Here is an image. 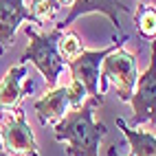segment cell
<instances>
[{"mask_svg": "<svg viewBox=\"0 0 156 156\" xmlns=\"http://www.w3.org/2000/svg\"><path fill=\"white\" fill-rule=\"evenodd\" d=\"M103 101L86 97L84 103L66 112L55 123V139L66 143V156H99V143L106 136V126L92 119Z\"/></svg>", "mask_w": 156, "mask_h": 156, "instance_id": "1", "label": "cell"}, {"mask_svg": "<svg viewBox=\"0 0 156 156\" xmlns=\"http://www.w3.org/2000/svg\"><path fill=\"white\" fill-rule=\"evenodd\" d=\"M24 33L29 37V46L24 48L22 57H20V64H27L31 62L46 81V88L53 90L57 84L59 73L64 70V59L57 53V40L62 35V31L53 29L48 33H37L33 27H24Z\"/></svg>", "mask_w": 156, "mask_h": 156, "instance_id": "2", "label": "cell"}, {"mask_svg": "<svg viewBox=\"0 0 156 156\" xmlns=\"http://www.w3.org/2000/svg\"><path fill=\"white\" fill-rule=\"evenodd\" d=\"M136 79H139L136 55L121 46V48L112 51L110 55L103 57L101 68H99L97 90H99V95L103 97L106 90L110 86H114V88H117V97L121 101H130L132 90H134V86H136Z\"/></svg>", "mask_w": 156, "mask_h": 156, "instance_id": "3", "label": "cell"}, {"mask_svg": "<svg viewBox=\"0 0 156 156\" xmlns=\"http://www.w3.org/2000/svg\"><path fill=\"white\" fill-rule=\"evenodd\" d=\"M0 141L9 156H40L35 134L24 117L22 106H13L11 112L0 114Z\"/></svg>", "mask_w": 156, "mask_h": 156, "instance_id": "4", "label": "cell"}, {"mask_svg": "<svg viewBox=\"0 0 156 156\" xmlns=\"http://www.w3.org/2000/svg\"><path fill=\"white\" fill-rule=\"evenodd\" d=\"M126 42H128V35H119V40L114 37V42L110 46H106V48H99V51H81L75 59L66 62L68 68H70V73H73V79L79 81V84L86 88V95L88 97H95V99L103 101V97L99 95V90H97L101 62H103L106 55H110L112 51L121 48Z\"/></svg>", "mask_w": 156, "mask_h": 156, "instance_id": "5", "label": "cell"}, {"mask_svg": "<svg viewBox=\"0 0 156 156\" xmlns=\"http://www.w3.org/2000/svg\"><path fill=\"white\" fill-rule=\"evenodd\" d=\"M132 106V126H141V123H152L156 119V62H154V44H152V64L145 68L143 75L136 79V90H132L130 97Z\"/></svg>", "mask_w": 156, "mask_h": 156, "instance_id": "6", "label": "cell"}, {"mask_svg": "<svg viewBox=\"0 0 156 156\" xmlns=\"http://www.w3.org/2000/svg\"><path fill=\"white\" fill-rule=\"evenodd\" d=\"M86 13H103V16H108L114 31H117L119 35H123L121 22H119V13H132V9L126 7V2H121V0H75L73 7L68 9V16L64 18V22L55 24V29L64 31V29H68L73 22H75L77 18L86 16Z\"/></svg>", "mask_w": 156, "mask_h": 156, "instance_id": "7", "label": "cell"}, {"mask_svg": "<svg viewBox=\"0 0 156 156\" xmlns=\"http://www.w3.org/2000/svg\"><path fill=\"white\" fill-rule=\"evenodd\" d=\"M22 22L37 24L24 0H0V55L16 42V31Z\"/></svg>", "mask_w": 156, "mask_h": 156, "instance_id": "8", "label": "cell"}, {"mask_svg": "<svg viewBox=\"0 0 156 156\" xmlns=\"http://www.w3.org/2000/svg\"><path fill=\"white\" fill-rule=\"evenodd\" d=\"M33 90H35V84L27 77V64L9 68L5 79L0 81V112L18 106V101L31 95Z\"/></svg>", "mask_w": 156, "mask_h": 156, "instance_id": "9", "label": "cell"}, {"mask_svg": "<svg viewBox=\"0 0 156 156\" xmlns=\"http://www.w3.org/2000/svg\"><path fill=\"white\" fill-rule=\"evenodd\" d=\"M33 108H35L37 119H40V123H42V126H46V123H53V121H59V119L68 112V108H70L68 88H66V86H59V88L48 90L42 99L35 101Z\"/></svg>", "mask_w": 156, "mask_h": 156, "instance_id": "10", "label": "cell"}, {"mask_svg": "<svg viewBox=\"0 0 156 156\" xmlns=\"http://www.w3.org/2000/svg\"><path fill=\"white\" fill-rule=\"evenodd\" d=\"M117 128L123 132L128 145H130V156H156V136L154 132H141L130 128L126 119L117 117Z\"/></svg>", "mask_w": 156, "mask_h": 156, "instance_id": "11", "label": "cell"}, {"mask_svg": "<svg viewBox=\"0 0 156 156\" xmlns=\"http://www.w3.org/2000/svg\"><path fill=\"white\" fill-rule=\"evenodd\" d=\"M134 22H136V31L143 40H152L156 37V9L141 5L136 11H134Z\"/></svg>", "mask_w": 156, "mask_h": 156, "instance_id": "12", "label": "cell"}, {"mask_svg": "<svg viewBox=\"0 0 156 156\" xmlns=\"http://www.w3.org/2000/svg\"><path fill=\"white\" fill-rule=\"evenodd\" d=\"M29 11L35 18V22L42 27L46 22H53V20L57 18V13L62 11V7L57 5V0H33Z\"/></svg>", "mask_w": 156, "mask_h": 156, "instance_id": "13", "label": "cell"}, {"mask_svg": "<svg viewBox=\"0 0 156 156\" xmlns=\"http://www.w3.org/2000/svg\"><path fill=\"white\" fill-rule=\"evenodd\" d=\"M81 51H86L84 44H81V40L77 33H73V31H66V33H62L59 40H57V53L62 55V59H64V64L70 59H75Z\"/></svg>", "mask_w": 156, "mask_h": 156, "instance_id": "14", "label": "cell"}, {"mask_svg": "<svg viewBox=\"0 0 156 156\" xmlns=\"http://www.w3.org/2000/svg\"><path fill=\"white\" fill-rule=\"evenodd\" d=\"M68 88V95H70V106L73 108H77V106H81V103H84V99L88 97L86 95V88L79 84V81H75L73 79L70 81V86H66Z\"/></svg>", "mask_w": 156, "mask_h": 156, "instance_id": "15", "label": "cell"}, {"mask_svg": "<svg viewBox=\"0 0 156 156\" xmlns=\"http://www.w3.org/2000/svg\"><path fill=\"white\" fill-rule=\"evenodd\" d=\"M73 2H75V0H57V5H59L62 9H70Z\"/></svg>", "mask_w": 156, "mask_h": 156, "instance_id": "16", "label": "cell"}, {"mask_svg": "<svg viewBox=\"0 0 156 156\" xmlns=\"http://www.w3.org/2000/svg\"><path fill=\"white\" fill-rule=\"evenodd\" d=\"M108 156H121L119 150H117V145H110V147H108Z\"/></svg>", "mask_w": 156, "mask_h": 156, "instance_id": "17", "label": "cell"}, {"mask_svg": "<svg viewBox=\"0 0 156 156\" xmlns=\"http://www.w3.org/2000/svg\"><path fill=\"white\" fill-rule=\"evenodd\" d=\"M156 0H141V5H147V7H154Z\"/></svg>", "mask_w": 156, "mask_h": 156, "instance_id": "18", "label": "cell"}, {"mask_svg": "<svg viewBox=\"0 0 156 156\" xmlns=\"http://www.w3.org/2000/svg\"><path fill=\"white\" fill-rule=\"evenodd\" d=\"M0 156H9V154H7V152H2V150H0Z\"/></svg>", "mask_w": 156, "mask_h": 156, "instance_id": "19", "label": "cell"}, {"mask_svg": "<svg viewBox=\"0 0 156 156\" xmlns=\"http://www.w3.org/2000/svg\"><path fill=\"white\" fill-rule=\"evenodd\" d=\"M0 150H2V141H0Z\"/></svg>", "mask_w": 156, "mask_h": 156, "instance_id": "20", "label": "cell"}]
</instances>
